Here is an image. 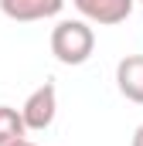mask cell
<instances>
[{
	"mask_svg": "<svg viewBox=\"0 0 143 146\" xmlns=\"http://www.w3.org/2000/svg\"><path fill=\"white\" fill-rule=\"evenodd\" d=\"M130 146H143V122L133 129V136H130Z\"/></svg>",
	"mask_w": 143,
	"mask_h": 146,
	"instance_id": "52a82bcc",
	"label": "cell"
},
{
	"mask_svg": "<svg viewBox=\"0 0 143 146\" xmlns=\"http://www.w3.org/2000/svg\"><path fill=\"white\" fill-rule=\"evenodd\" d=\"M51 54L61 61V65H85L89 58H92V51H96V31H92V24L89 21H82V17H75V21H58L55 27H51Z\"/></svg>",
	"mask_w": 143,
	"mask_h": 146,
	"instance_id": "6da1fadb",
	"label": "cell"
},
{
	"mask_svg": "<svg viewBox=\"0 0 143 146\" xmlns=\"http://www.w3.org/2000/svg\"><path fill=\"white\" fill-rule=\"evenodd\" d=\"M55 115H58V88H55L51 82H44V85H37L34 92L24 99L21 119H24V129L44 133V129L55 122Z\"/></svg>",
	"mask_w": 143,
	"mask_h": 146,
	"instance_id": "7a4b0ae2",
	"label": "cell"
},
{
	"mask_svg": "<svg viewBox=\"0 0 143 146\" xmlns=\"http://www.w3.org/2000/svg\"><path fill=\"white\" fill-rule=\"evenodd\" d=\"M10 146H37V143H31V139H17V143H10Z\"/></svg>",
	"mask_w": 143,
	"mask_h": 146,
	"instance_id": "ba28073f",
	"label": "cell"
},
{
	"mask_svg": "<svg viewBox=\"0 0 143 146\" xmlns=\"http://www.w3.org/2000/svg\"><path fill=\"white\" fill-rule=\"evenodd\" d=\"M27 129H24V119H21V109L14 106H0V146H10L17 139H24Z\"/></svg>",
	"mask_w": 143,
	"mask_h": 146,
	"instance_id": "8992f818",
	"label": "cell"
},
{
	"mask_svg": "<svg viewBox=\"0 0 143 146\" xmlns=\"http://www.w3.org/2000/svg\"><path fill=\"white\" fill-rule=\"evenodd\" d=\"M61 7H65V0H0L3 17H10L17 24H34V21L58 17Z\"/></svg>",
	"mask_w": 143,
	"mask_h": 146,
	"instance_id": "277c9868",
	"label": "cell"
},
{
	"mask_svg": "<svg viewBox=\"0 0 143 146\" xmlns=\"http://www.w3.org/2000/svg\"><path fill=\"white\" fill-rule=\"evenodd\" d=\"M140 3H143V0H140Z\"/></svg>",
	"mask_w": 143,
	"mask_h": 146,
	"instance_id": "9c48e42d",
	"label": "cell"
},
{
	"mask_svg": "<svg viewBox=\"0 0 143 146\" xmlns=\"http://www.w3.org/2000/svg\"><path fill=\"white\" fill-rule=\"evenodd\" d=\"M72 3L82 14V21L99 24V27H112V24H123L133 14L136 0H72Z\"/></svg>",
	"mask_w": 143,
	"mask_h": 146,
	"instance_id": "3957f363",
	"label": "cell"
},
{
	"mask_svg": "<svg viewBox=\"0 0 143 146\" xmlns=\"http://www.w3.org/2000/svg\"><path fill=\"white\" fill-rule=\"evenodd\" d=\"M116 88L123 92V99L143 106V54H126L116 65Z\"/></svg>",
	"mask_w": 143,
	"mask_h": 146,
	"instance_id": "5b68a950",
	"label": "cell"
}]
</instances>
